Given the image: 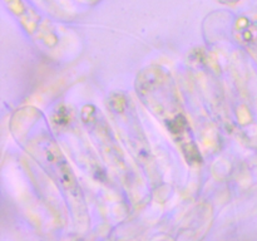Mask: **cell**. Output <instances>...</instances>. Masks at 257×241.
Listing matches in <instances>:
<instances>
[{
    "instance_id": "cell-1",
    "label": "cell",
    "mask_w": 257,
    "mask_h": 241,
    "mask_svg": "<svg viewBox=\"0 0 257 241\" xmlns=\"http://www.w3.org/2000/svg\"><path fill=\"white\" fill-rule=\"evenodd\" d=\"M138 94L167 126L168 131L181 143L183 152L190 153L191 160H193L197 151L191 140L187 119L183 115L172 78L161 68H150L138 79Z\"/></svg>"
}]
</instances>
